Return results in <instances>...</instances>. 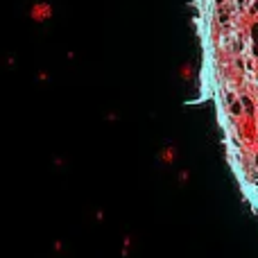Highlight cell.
<instances>
[{"label": "cell", "mask_w": 258, "mask_h": 258, "mask_svg": "<svg viewBox=\"0 0 258 258\" xmlns=\"http://www.w3.org/2000/svg\"><path fill=\"white\" fill-rule=\"evenodd\" d=\"M50 16H52V5L36 3L34 7H32V18H34V21H48Z\"/></svg>", "instance_id": "obj_1"}]
</instances>
